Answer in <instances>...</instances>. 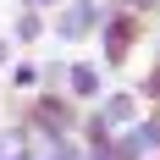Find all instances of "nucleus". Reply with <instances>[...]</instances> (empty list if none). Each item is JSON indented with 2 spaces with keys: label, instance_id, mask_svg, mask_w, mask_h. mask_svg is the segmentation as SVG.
I'll use <instances>...</instances> for the list:
<instances>
[{
  "label": "nucleus",
  "instance_id": "f257e3e1",
  "mask_svg": "<svg viewBox=\"0 0 160 160\" xmlns=\"http://www.w3.org/2000/svg\"><path fill=\"white\" fill-rule=\"evenodd\" d=\"M149 94H160V72H155V78H149Z\"/></svg>",
  "mask_w": 160,
  "mask_h": 160
}]
</instances>
